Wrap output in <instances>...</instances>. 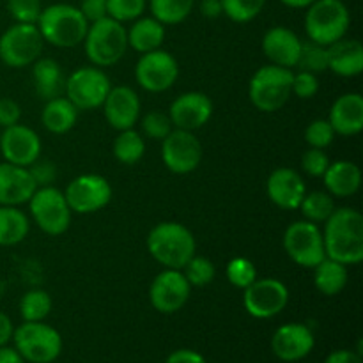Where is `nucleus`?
I'll return each mask as SVG.
<instances>
[{"label": "nucleus", "mask_w": 363, "mask_h": 363, "mask_svg": "<svg viewBox=\"0 0 363 363\" xmlns=\"http://www.w3.org/2000/svg\"><path fill=\"white\" fill-rule=\"evenodd\" d=\"M128 32V48L135 50L137 53H147L152 50L162 48L165 41V25L160 23L152 16H140L131 21Z\"/></svg>", "instance_id": "nucleus-28"}, {"label": "nucleus", "mask_w": 363, "mask_h": 363, "mask_svg": "<svg viewBox=\"0 0 363 363\" xmlns=\"http://www.w3.org/2000/svg\"><path fill=\"white\" fill-rule=\"evenodd\" d=\"M162 162L172 174H191L202 162V144L194 131L174 128L162 140Z\"/></svg>", "instance_id": "nucleus-15"}, {"label": "nucleus", "mask_w": 363, "mask_h": 363, "mask_svg": "<svg viewBox=\"0 0 363 363\" xmlns=\"http://www.w3.org/2000/svg\"><path fill=\"white\" fill-rule=\"evenodd\" d=\"M323 229L326 257L344 266L363 261V215L354 208H335Z\"/></svg>", "instance_id": "nucleus-1"}, {"label": "nucleus", "mask_w": 363, "mask_h": 363, "mask_svg": "<svg viewBox=\"0 0 363 363\" xmlns=\"http://www.w3.org/2000/svg\"><path fill=\"white\" fill-rule=\"evenodd\" d=\"M315 346L311 326L303 323H286L272 337V351L279 360L293 363L307 358Z\"/></svg>", "instance_id": "nucleus-19"}, {"label": "nucleus", "mask_w": 363, "mask_h": 363, "mask_svg": "<svg viewBox=\"0 0 363 363\" xmlns=\"http://www.w3.org/2000/svg\"><path fill=\"white\" fill-rule=\"evenodd\" d=\"M14 350L25 363H53L62 353V335L45 321H23L13 333Z\"/></svg>", "instance_id": "nucleus-7"}, {"label": "nucleus", "mask_w": 363, "mask_h": 363, "mask_svg": "<svg viewBox=\"0 0 363 363\" xmlns=\"http://www.w3.org/2000/svg\"><path fill=\"white\" fill-rule=\"evenodd\" d=\"M113 158L121 163V165H135L140 162L145 155V140L142 137L140 131L135 128L130 130L119 131L112 145Z\"/></svg>", "instance_id": "nucleus-32"}, {"label": "nucleus", "mask_w": 363, "mask_h": 363, "mask_svg": "<svg viewBox=\"0 0 363 363\" xmlns=\"http://www.w3.org/2000/svg\"><path fill=\"white\" fill-rule=\"evenodd\" d=\"M289 303V289L279 279H255L243 289V307L252 318L272 319Z\"/></svg>", "instance_id": "nucleus-14"}, {"label": "nucleus", "mask_w": 363, "mask_h": 363, "mask_svg": "<svg viewBox=\"0 0 363 363\" xmlns=\"http://www.w3.org/2000/svg\"><path fill=\"white\" fill-rule=\"evenodd\" d=\"M298 71H308V73H325L328 71V46L318 45L314 41L301 43V52L296 62Z\"/></svg>", "instance_id": "nucleus-36"}, {"label": "nucleus", "mask_w": 363, "mask_h": 363, "mask_svg": "<svg viewBox=\"0 0 363 363\" xmlns=\"http://www.w3.org/2000/svg\"><path fill=\"white\" fill-rule=\"evenodd\" d=\"M43 6L41 0H7V13L14 23H38Z\"/></svg>", "instance_id": "nucleus-43"}, {"label": "nucleus", "mask_w": 363, "mask_h": 363, "mask_svg": "<svg viewBox=\"0 0 363 363\" xmlns=\"http://www.w3.org/2000/svg\"><path fill=\"white\" fill-rule=\"evenodd\" d=\"M53 308L52 296L45 289H30L21 296L20 315L23 321H45Z\"/></svg>", "instance_id": "nucleus-35"}, {"label": "nucleus", "mask_w": 363, "mask_h": 363, "mask_svg": "<svg viewBox=\"0 0 363 363\" xmlns=\"http://www.w3.org/2000/svg\"><path fill=\"white\" fill-rule=\"evenodd\" d=\"M85 55L96 67H110L119 62L128 50V32L124 23L103 18V20L89 23L87 34L84 39Z\"/></svg>", "instance_id": "nucleus-5"}, {"label": "nucleus", "mask_w": 363, "mask_h": 363, "mask_svg": "<svg viewBox=\"0 0 363 363\" xmlns=\"http://www.w3.org/2000/svg\"><path fill=\"white\" fill-rule=\"evenodd\" d=\"M80 110L66 98V96H57L48 99L43 106L41 123L46 131L53 135H64L74 128L78 121Z\"/></svg>", "instance_id": "nucleus-29"}, {"label": "nucleus", "mask_w": 363, "mask_h": 363, "mask_svg": "<svg viewBox=\"0 0 363 363\" xmlns=\"http://www.w3.org/2000/svg\"><path fill=\"white\" fill-rule=\"evenodd\" d=\"M38 190L28 167H18L13 163H0V206L27 204L34 191Z\"/></svg>", "instance_id": "nucleus-22"}, {"label": "nucleus", "mask_w": 363, "mask_h": 363, "mask_svg": "<svg viewBox=\"0 0 363 363\" xmlns=\"http://www.w3.org/2000/svg\"><path fill=\"white\" fill-rule=\"evenodd\" d=\"M30 220L14 206H0V247H14L27 238Z\"/></svg>", "instance_id": "nucleus-31"}, {"label": "nucleus", "mask_w": 363, "mask_h": 363, "mask_svg": "<svg viewBox=\"0 0 363 363\" xmlns=\"http://www.w3.org/2000/svg\"><path fill=\"white\" fill-rule=\"evenodd\" d=\"M41 138L32 128L18 123L0 131V152L4 162L18 167H30L41 158Z\"/></svg>", "instance_id": "nucleus-17"}, {"label": "nucleus", "mask_w": 363, "mask_h": 363, "mask_svg": "<svg viewBox=\"0 0 363 363\" xmlns=\"http://www.w3.org/2000/svg\"><path fill=\"white\" fill-rule=\"evenodd\" d=\"M0 363H25V360L14 347L2 346L0 347Z\"/></svg>", "instance_id": "nucleus-53"}, {"label": "nucleus", "mask_w": 363, "mask_h": 363, "mask_svg": "<svg viewBox=\"0 0 363 363\" xmlns=\"http://www.w3.org/2000/svg\"><path fill=\"white\" fill-rule=\"evenodd\" d=\"M35 25L41 32L43 41L57 48H74L82 45L89 28V21L84 14L71 4H52L43 7Z\"/></svg>", "instance_id": "nucleus-3"}, {"label": "nucleus", "mask_w": 363, "mask_h": 363, "mask_svg": "<svg viewBox=\"0 0 363 363\" xmlns=\"http://www.w3.org/2000/svg\"><path fill=\"white\" fill-rule=\"evenodd\" d=\"M280 2L286 7H291V9H307L315 0H280Z\"/></svg>", "instance_id": "nucleus-54"}, {"label": "nucleus", "mask_w": 363, "mask_h": 363, "mask_svg": "<svg viewBox=\"0 0 363 363\" xmlns=\"http://www.w3.org/2000/svg\"><path fill=\"white\" fill-rule=\"evenodd\" d=\"M266 194L277 208L294 211L300 208L301 201L307 194V186H305L303 177L296 170L289 169V167H279L268 176Z\"/></svg>", "instance_id": "nucleus-21"}, {"label": "nucleus", "mask_w": 363, "mask_h": 363, "mask_svg": "<svg viewBox=\"0 0 363 363\" xmlns=\"http://www.w3.org/2000/svg\"><path fill=\"white\" fill-rule=\"evenodd\" d=\"M225 277L230 286L238 287V289H247L257 279V269L250 259L234 257L227 262Z\"/></svg>", "instance_id": "nucleus-39"}, {"label": "nucleus", "mask_w": 363, "mask_h": 363, "mask_svg": "<svg viewBox=\"0 0 363 363\" xmlns=\"http://www.w3.org/2000/svg\"><path fill=\"white\" fill-rule=\"evenodd\" d=\"M140 98L128 85L112 87L105 101H103V112H105L106 123L117 131L135 128V124L140 119Z\"/></svg>", "instance_id": "nucleus-20"}, {"label": "nucleus", "mask_w": 363, "mask_h": 363, "mask_svg": "<svg viewBox=\"0 0 363 363\" xmlns=\"http://www.w3.org/2000/svg\"><path fill=\"white\" fill-rule=\"evenodd\" d=\"M199 11H201L202 16L208 18V20H216V18L223 14L222 0H201Z\"/></svg>", "instance_id": "nucleus-51"}, {"label": "nucleus", "mask_w": 363, "mask_h": 363, "mask_svg": "<svg viewBox=\"0 0 363 363\" xmlns=\"http://www.w3.org/2000/svg\"><path fill=\"white\" fill-rule=\"evenodd\" d=\"M350 280L347 266L325 257L314 268V286L325 296H337L342 293Z\"/></svg>", "instance_id": "nucleus-30"}, {"label": "nucleus", "mask_w": 363, "mask_h": 363, "mask_svg": "<svg viewBox=\"0 0 363 363\" xmlns=\"http://www.w3.org/2000/svg\"><path fill=\"white\" fill-rule=\"evenodd\" d=\"M30 216L39 229L48 236H60L71 225V211L64 191L52 186H41L27 202Z\"/></svg>", "instance_id": "nucleus-9"}, {"label": "nucleus", "mask_w": 363, "mask_h": 363, "mask_svg": "<svg viewBox=\"0 0 363 363\" xmlns=\"http://www.w3.org/2000/svg\"><path fill=\"white\" fill-rule=\"evenodd\" d=\"M21 121V106L13 98H0V130Z\"/></svg>", "instance_id": "nucleus-47"}, {"label": "nucleus", "mask_w": 363, "mask_h": 363, "mask_svg": "<svg viewBox=\"0 0 363 363\" xmlns=\"http://www.w3.org/2000/svg\"><path fill=\"white\" fill-rule=\"evenodd\" d=\"M335 135L354 137L363 130V96L360 92H346L333 101L328 113Z\"/></svg>", "instance_id": "nucleus-24"}, {"label": "nucleus", "mask_w": 363, "mask_h": 363, "mask_svg": "<svg viewBox=\"0 0 363 363\" xmlns=\"http://www.w3.org/2000/svg\"><path fill=\"white\" fill-rule=\"evenodd\" d=\"M325 363H362V353L353 350H337L325 358Z\"/></svg>", "instance_id": "nucleus-50"}, {"label": "nucleus", "mask_w": 363, "mask_h": 363, "mask_svg": "<svg viewBox=\"0 0 363 363\" xmlns=\"http://www.w3.org/2000/svg\"><path fill=\"white\" fill-rule=\"evenodd\" d=\"M293 94V69L266 64L259 67L248 84L250 103L264 113L279 112Z\"/></svg>", "instance_id": "nucleus-4"}, {"label": "nucleus", "mask_w": 363, "mask_h": 363, "mask_svg": "<svg viewBox=\"0 0 363 363\" xmlns=\"http://www.w3.org/2000/svg\"><path fill=\"white\" fill-rule=\"evenodd\" d=\"M328 165L330 158L325 152V149L311 147L308 151L303 152V156H301V169H303V172L311 177L325 176Z\"/></svg>", "instance_id": "nucleus-44"}, {"label": "nucleus", "mask_w": 363, "mask_h": 363, "mask_svg": "<svg viewBox=\"0 0 363 363\" xmlns=\"http://www.w3.org/2000/svg\"><path fill=\"white\" fill-rule=\"evenodd\" d=\"M284 250L301 268L314 269L326 257L323 230L318 223L296 220L284 233Z\"/></svg>", "instance_id": "nucleus-11"}, {"label": "nucleus", "mask_w": 363, "mask_h": 363, "mask_svg": "<svg viewBox=\"0 0 363 363\" xmlns=\"http://www.w3.org/2000/svg\"><path fill=\"white\" fill-rule=\"evenodd\" d=\"M28 170H30V174H32V177H34L38 188L52 186L53 181H55V177H57L55 163L48 162V160L39 158L38 162H34L30 167H28Z\"/></svg>", "instance_id": "nucleus-46"}, {"label": "nucleus", "mask_w": 363, "mask_h": 363, "mask_svg": "<svg viewBox=\"0 0 363 363\" xmlns=\"http://www.w3.org/2000/svg\"><path fill=\"white\" fill-rule=\"evenodd\" d=\"M43 46L38 25L14 23L0 35V62L13 69L32 66L41 57Z\"/></svg>", "instance_id": "nucleus-8"}, {"label": "nucleus", "mask_w": 363, "mask_h": 363, "mask_svg": "<svg viewBox=\"0 0 363 363\" xmlns=\"http://www.w3.org/2000/svg\"><path fill=\"white\" fill-rule=\"evenodd\" d=\"M137 84L147 92H165L172 87L179 78V64L176 57L167 50H152L142 53L135 66Z\"/></svg>", "instance_id": "nucleus-13"}, {"label": "nucleus", "mask_w": 363, "mask_h": 363, "mask_svg": "<svg viewBox=\"0 0 363 363\" xmlns=\"http://www.w3.org/2000/svg\"><path fill=\"white\" fill-rule=\"evenodd\" d=\"M142 133L145 135L151 140H160L162 142L170 131L174 130L172 121H170L169 113L158 112V110H152V112H147L144 117H142Z\"/></svg>", "instance_id": "nucleus-41"}, {"label": "nucleus", "mask_w": 363, "mask_h": 363, "mask_svg": "<svg viewBox=\"0 0 363 363\" xmlns=\"http://www.w3.org/2000/svg\"><path fill=\"white\" fill-rule=\"evenodd\" d=\"M319 92L318 74L308 71L293 73V94L300 99H312Z\"/></svg>", "instance_id": "nucleus-45"}, {"label": "nucleus", "mask_w": 363, "mask_h": 363, "mask_svg": "<svg viewBox=\"0 0 363 363\" xmlns=\"http://www.w3.org/2000/svg\"><path fill=\"white\" fill-rule=\"evenodd\" d=\"M191 286L181 269L165 268L149 287V301L160 314H176L190 300Z\"/></svg>", "instance_id": "nucleus-16"}, {"label": "nucleus", "mask_w": 363, "mask_h": 363, "mask_svg": "<svg viewBox=\"0 0 363 363\" xmlns=\"http://www.w3.org/2000/svg\"><path fill=\"white\" fill-rule=\"evenodd\" d=\"M151 16L160 23L179 25L186 20L195 7V0H151Z\"/></svg>", "instance_id": "nucleus-33"}, {"label": "nucleus", "mask_w": 363, "mask_h": 363, "mask_svg": "<svg viewBox=\"0 0 363 363\" xmlns=\"http://www.w3.org/2000/svg\"><path fill=\"white\" fill-rule=\"evenodd\" d=\"M0 64H2V62H0Z\"/></svg>", "instance_id": "nucleus-56"}, {"label": "nucleus", "mask_w": 363, "mask_h": 363, "mask_svg": "<svg viewBox=\"0 0 363 363\" xmlns=\"http://www.w3.org/2000/svg\"><path fill=\"white\" fill-rule=\"evenodd\" d=\"M112 89L108 74L96 66H84L74 69L66 78L64 96L77 106L80 112L103 106V101Z\"/></svg>", "instance_id": "nucleus-10"}, {"label": "nucleus", "mask_w": 363, "mask_h": 363, "mask_svg": "<svg viewBox=\"0 0 363 363\" xmlns=\"http://www.w3.org/2000/svg\"><path fill=\"white\" fill-rule=\"evenodd\" d=\"M351 14L342 0H315L305 13V32L318 45L330 46L350 32Z\"/></svg>", "instance_id": "nucleus-6"}, {"label": "nucleus", "mask_w": 363, "mask_h": 363, "mask_svg": "<svg viewBox=\"0 0 363 363\" xmlns=\"http://www.w3.org/2000/svg\"><path fill=\"white\" fill-rule=\"evenodd\" d=\"M71 211L78 215H92L101 211L112 201V186L99 174H82L69 181L64 191Z\"/></svg>", "instance_id": "nucleus-12"}, {"label": "nucleus", "mask_w": 363, "mask_h": 363, "mask_svg": "<svg viewBox=\"0 0 363 363\" xmlns=\"http://www.w3.org/2000/svg\"><path fill=\"white\" fill-rule=\"evenodd\" d=\"M14 333V325L11 321V318L4 312H0V347L7 346V344L13 340Z\"/></svg>", "instance_id": "nucleus-52"}, {"label": "nucleus", "mask_w": 363, "mask_h": 363, "mask_svg": "<svg viewBox=\"0 0 363 363\" xmlns=\"http://www.w3.org/2000/svg\"><path fill=\"white\" fill-rule=\"evenodd\" d=\"M335 140V131L328 119H314L305 130V142L314 149H326Z\"/></svg>", "instance_id": "nucleus-42"}, {"label": "nucleus", "mask_w": 363, "mask_h": 363, "mask_svg": "<svg viewBox=\"0 0 363 363\" xmlns=\"http://www.w3.org/2000/svg\"><path fill=\"white\" fill-rule=\"evenodd\" d=\"M0 131H2V130H0Z\"/></svg>", "instance_id": "nucleus-55"}, {"label": "nucleus", "mask_w": 363, "mask_h": 363, "mask_svg": "<svg viewBox=\"0 0 363 363\" xmlns=\"http://www.w3.org/2000/svg\"><path fill=\"white\" fill-rule=\"evenodd\" d=\"M326 191L333 199H347L358 194L362 186L360 167L350 160H337L330 162L325 176L321 177Z\"/></svg>", "instance_id": "nucleus-25"}, {"label": "nucleus", "mask_w": 363, "mask_h": 363, "mask_svg": "<svg viewBox=\"0 0 363 363\" xmlns=\"http://www.w3.org/2000/svg\"><path fill=\"white\" fill-rule=\"evenodd\" d=\"M266 0H222L223 14L234 23H248L262 13Z\"/></svg>", "instance_id": "nucleus-37"}, {"label": "nucleus", "mask_w": 363, "mask_h": 363, "mask_svg": "<svg viewBox=\"0 0 363 363\" xmlns=\"http://www.w3.org/2000/svg\"><path fill=\"white\" fill-rule=\"evenodd\" d=\"M78 9L89 23H94V21L108 16L106 14V0H82Z\"/></svg>", "instance_id": "nucleus-48"}, {"label": "nucleus", "mask_w": 363, "mask_h": 363, "mask_svg": "<svg viewBox=\"0 0 363 363\" xmlns=\"http://www.w3.org/2000/svg\"><path fill=\"white\" fill-rule=\"evenodd\" d=\"M335 199L328 191H311L305 194L303 201L300 204V211L303 215V220H308L312 223H325L335 211Z\"/></svg>", "instance_id": "nucleus-34"}, {"label": "nucleus", "mask_w": 363, "mask_h": 363, "mask_svg": "<svg viewBox=\"0 0 363 363\" xmlns=\"http://www.w3.org/2000/svg\"><path fill=\"white\" fill-rule=\"evenodd\" d=\"M165 363H208L199 351L194 350H176L167 357Z\"/></svg>", "instance_id": "nucleus-49"}, {"label": "nucleus", "mask_w": 363, "mask_h": 363, "mask_svg": "<svg viewBox=\"0 0 363 363\" xmlns=\"http://www.w3.org/2000/svg\"><path fill=\"white\" fill-rule=\"evenodd\" d=\"M147 252L158 264L169 269H183L197 250L195 236L179 222H160L149 230Z\"/></svg>", "instance_id": "nucleus-2"}, {"label": "nucleus", "mask_w": 363, "mask_h": 363, "mask_svg": "<svg viewBox=\"0 0 363 363\" xmlns=\"http://www.w3.org/2000/svg\"><path fill=\"white\" fill-rule=\"evenodd\" d=\"M328 69L344 78H353L363 71V46L358 39L342 38L328 46Z\"/></svg>", "instance_id": "nucleus-26"}, {"label": "nucleus", "mask_w": 363, "mask_h": 363, "mask_svg": "<svg viewBox=\"0 0 363 363\" xmlns=\"http://www.w3.org/2000/svg\"><path fill=\"white\" fill-rule=\"evenodd\" d=\"M147 0H106V14L119 23L135 21L144 14Z\"/></svg>", "instance_id": "nucleus-40"}, {"label": "nucleus", "mask_w": 363, "mask_h": 363, "mask_svg": "<svg viewBox=\"0 0 363 363\" xmlns=\"http://www.w3.org/2000/svg\"><path fill=\"white\" fill-rule=\"evenodd\" d=\"M181 272L186 277L191 287L209 286L216 277V268L213 261H209L208 257H201V255H194Z\"/></svg>", "instance_id": "nucleus-38"}, {"label": "nucleus", "mask_w": 363, "mask_h": 363, "mask_svg": "<svg viewBox=\"0 0 363 363\" xmlns=\"http://www.w3.org/2000/svg\"><path fill=\"white\" fill-rule=\"evenodd\" d=\"M32 82L39 98L45 101L64 96V87H66V78H64L62 67L55 59L50 57H39L32 64Z\"/></svg>", "instance_id": "nucleus-27"}, {"label": "nucleus", "mask_w": 363, "mask_h": 363, "mask_svg": "<svg viewBox=\"0 0 363 363\" xmlns=\"http://www.w3.org/2000/svg\"><path fill=\"white\" fill-rule=\"evenodd\" d=\"M301 43L303 41L298 38L296 32L282 27V25H277V27L268 28L266 34L262 35V52L269 64L294 69L301 52Z\"/></svg>", "instance_id": "nucleus-23"}, {"label": "nucleus", "mask_w": 363, "mask_h": 363, "mask_svg": "<svg viewBox=\"0 0 363 363\" xmlns=\"http://www.w3.org/2000/svg\"><path fill=\"white\" fill-rule=\"evenodd\" d=\"M213 116V101L201 91L183 92L177 96L169 108V117L176 130L197 131L209 123Z\"/></svg>", "instance_id": "nucleus-18"}]
</instances>
